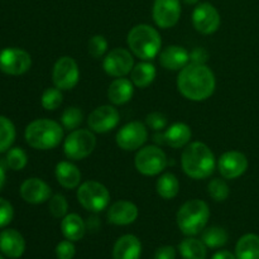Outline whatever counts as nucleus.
<instances>
[{"label": "nucleus", "instance_id": "nucleus-46", "mask_svg": "<svg viewBox=\"0 0 259 259\" xmlns=\"http://www.w3.org/2000/svg\"><path fill=\"white\" fill-rule=\"evenodd\" d=\"M0 259H4V258H3V255H2V254H0Z\"/></svg>", "mask_w": 259, "mask_h": 259}, {"label": "nucleus", "instance_id": "nucleus-39", "mask_svg": "<svg viewBox=\"0 0 259 259\" xmlns=\"http://www.w3.org/2000/svg\"><path fill=\"white\" fill-rule=\"evenodd\" d=\"M14 218V209L8 200L0 197V228H4L12 223Z\"/></svg>", "mask_w": 259, "mask_h": 259}, {"label": "nucleus", "instance_id": "nucleus-4", "mask_svg": "<svg viewBox=\"0 0 259 259\" xmlns=\"http://www.w3.org/2000/svg\"><path fill=\"white\" fill-rule=\"evenodd\" d=\"M24 137L32 148L48 151L60 146L63 139V126L51 119H37L28 124Z\"/></svg>", "mask_w": 259, "mask_h": 259}, {"label": "nucleus", "instance_id": "nucleus-26", "mask_svg": "<svg viewBox=\"0 0 259 259\" xmlns=\"http://www.w3.org/2000/svg\"><path fill=\"white\" fill-rule=\"evenodd\" d=\"M157 76L156 66L149 61H142V62L134 65L131 72V80L134 86L139 89H146L151 85Z\"/></svg>", "mask_w": 259, "mask_h": 259}, {"label": "nucleus", "instance_id": "nucleus-21", "mask_svg": "<svg viewBox=\"0 0 259 259\" xmlns=\"http://www.w3.org/2000/svg\"><path fill=\"white\" fill-rule=\"evenodd\" d=\"M0 250L7 257L17 259L25 252V240L15 229H5L0 233Z\"/></svg>", "mask_w": 259, "mask_h": 259}, {"label": "nucleus", "instance_id": "nucleus-20", "mask_svg": "<svg viewBox=\"0 0 259 259\" xmlns=\"http://www.w3.org/2000/svg\"><path fill=\"white\" fill-rule=\"evenodd\" d=\"M159 63L163 68L169 71H181L190 63V52L182 46H168L163 48L158 55Z\"/></svg>", "mask_w": 259, "mask_h": 259}, {"label": "nucleus", "instance_id": "nucleus-11", "mask_svg": "<svg viewBox=\"0 0 259 259\" xmlns=\"http://www.w3.org/2000/svg\"><path fill=\"white\" fill-rule=\"evenodd\" d=\"M148 139V128L141 121H131L118 131L116 144L124 151H137L144 146Z\"/></svg>", "mask_w": 259, "mask_h": 259}, {"label": "nucleus", "instance_id": "nucleus-9", "mask_svg": "<svg viewBox=\"0 0 259 259\" xmlns=\"http://www.w3.org/2000/svg\"><path fill=\"white\" fill-rule=\"evenodd\" d=\"M80 80L77 62L70 56H63L56 61L52 71V81L62 91L72 90Z\"/></svg>", "mask_w": 259, "mask_h": 259}, {"label": "nucleus", "instance_id": "nucleus-17", "mask_svg": "<svg viewBox=\"0 0 259 259\" xmlns=\"http://www.w3.org/2000/svg\"><path fill=\"white\" fill-rule=\"evenodd\" d=\"M20 196L28 204L39 205L51 199L52 190L50 185L38 177L27 179L20 185Z\"/></svg>", "mask_w": 259, "mask_h": 259}, {"label": "nucleus", "instance_id": "nucleus-27", "mask_svg": "<svg viewBox=\"0 0 259 259\" xmlns=\"http://www.w3.org/2000/svg\"><path fill=\"white\" fill-rule=\"evenodd\" d=\"M237 259H259V237L257 234H245L235 245Z\"/></svg>", "mask_w": 259, "mask_h": 259}, {"label": "nucleus", "instance_id": "nucleus-14", "mask_svg": "<svg viewBox=\"0 0 259 259\" xmlns=\"http://www.w3.org/2000/svg\"><path fill=\"white\" fill-rule=\"evenodd\" d=\"M120 121V114L113 105H101L94 109L88 118V124L94 133H108L116 128Z\"/></svg>", "mask_w": 259, "mask_h": 259}, {"label": "nucleus", "instance_id": "nucleus-2", "mask_svg": "<svg viewBox=\"0 0 259 259\" xmlns=\"http://www.w3.org/2000/svg\"><path fill=\"white\" fill-rule=\"evenodd\" d=\"M181 166L189 177L204 180L214 174L217 159L209 146L201 142H192L182 152Z\"/></svg>", "mask_w": 259, "mask_h": 259}, {"label": "nucleus", "instance_id": "nucleus-34", "mask_svg": "<svg viewBox=\"0 0 259 259\" xmlns=\"http://www.w3.org/2000/svg\"><path fill=\"white\" fill-rule=\"evenodd\" d=\"M207 194L214 201L223 202L229 197L230 189L224 180L214 179L207 185Z\"/></svg>", "mask_w": 259, "mask_h": 259}, {"label": "nucleus", "instance_id": "nucleus-32", "mask_svg": "<svg viewBox=\"0 0 259 259\" xmlns=\"http://www.w3.org/2000/svg\"><path fill=\"white\" fill-rule=\"evenodd\" d=\"M82 111L80 110V108H76V106H70V108L65 109V111L61 115V125L63 126V129H67L70 132L77 129L82 123Z\"/></svg>", "mask_w": 259, "mask_h": 259}, {"label": "nucleus", "instance_id": "nucleus-31", "mask_svg": "<svg viewBox=\"0 0 259 259\" xmlns=\"http://www.w3.org/2000/svg\"><path fill=\"white\" fill-rule=\"evenodd\" d=\"M15 126L10 119L0 115V153L7 152L12 148L15 141Z\"/></svg>", "mask_w": 259, "mask_h": 259}, {"label": "nucleus", "instance_id": "nucleus-30", "mask_svg": "<svg viewBox=\"0 0 259 259\" xmlns=\"http://www.w3.org/2000/svg\"><path fill=\"white\" fill-rule=\"evenodd\" d=\"M201 240L207 248L217 249L224 247L229 240L228 232L222 227H210L202 230Z\"/></svg>", "mask_w": 259, "mask_h": 259}, {"label": "nucleus", "instance_id": "nucleus-7", "mask_svg": "<svg viewBox=\"0 0 259 259\" xmlns=\"http://www.w3.org/2000/svg\"><path fill=\"white\" fill-rule=\"evenodd\" d=\"M95 147L96 137L91 129H75L66 137L63 152L68 159L81 161L90 156Z\"/></svg>", "mask_w": 259, "mask_h": 259}, {"label": "nucleus", "instance_id": "nucleus-36", "mask_svg": "<svg viewBox=\"0 0 259 259\" xmlns=\"http://www.w3.org/2000/svg\"><path fill=\"white\" fill-rule=\"evenodd\" d=\"M48 209H50V212L56 219H63L67 215L68 202L63 195L56 194L53 196H51Z\"/></svg>", "mask_w": 259, "mask_h": 259}, {"label": "nucleus", "instance_id": "nucleus-37", "mask_svg": "<svg viewBox=\"0 0 259 259\" xmlns=\"http://www.w3.org/2000/svg\"><path fill=\"white\" fill-rule=\"evenodd\" d=\"M88 50L90 56L94 58H100L108 52V40L104 35L95 34L90 38L88 45Z\"/></svg>", "mask_w": 259, "mask_h": 259}, {"label": "nucleus", "instance_id": "nucleus-41", "mask_svg": "<svg viewBox=\"0 0 259 259\" xmlns=\"http://www.w3.org/2000/svg\"><path fill=\"white\" fill-rule=\"evenodd\" d=\"M209 60V52L202 47H196L190 52V62L199 63V65H206Z\"/></svg>", "mask_w": 259, "mask_h": 259}, {"label": "nucleus", "instance_id": "nucleus-22", "mask_svg": "<svg viewBox=\"0 0 259 259\" xmlns=\"http://www.w3.org/2000/svg\"><path fill=\"white\" fill-rule=\"evenodd\" d=\"M142 243L136 235L125 234L119 238L113 248V259H141Z\"/></svg>", "mask_w": 259, "mask_h": 259}, {"label": "nucleus", "instance_id": "nucleus-35", "mask_svg": "<svg viewBox=\"0 0 259 259\" xmlns=\"http://www.w3.org/2000/svg\"><path fill=\"white\" fill-rule=\"evenodd\" d=\"M7 166L9 167L13 171H20V169L24 168L28 163V157L27 153L23 151L19 147H14V148H10L7 153Z\"/></svg>", "mask_w": 259, "mask_h": 259}, {"label": "nucleus", "instance_id": "nucleus-29", "mask_svg": "<svg viewBox=\"0 0 259 259\" xmlns=\"http://www.w3.org/2000/svg\"><path fill=\"white\" fill-rule=\"evenodd\" d=\"M157 194L162 197V199L171 200L179 195L180 191V181L174 174L171 172H166V174L161 175L159 179L157 180L156 185Z\"/></svg>", "mask_w": 259, "mask_h": 259}, {"label": "nucleus", "instance_id": "nucleus-6", "mask_svg": "<svg viewBox=\"0 0 259 259\" xmlns=\"http://www.w3.org/2000/svg\"><path fill=\"white\" fill-rule=\"evenodd\" d=\"M77 201L88 211L98 214L110 204V192L98 181H86L77 187Z\"/></svg>", "mask_w": 259, "mask_h": 259}, {"label": "nucleus", "instance_id": "nucleus-45", "mask_svg": "<svg viewBox=\"0 0 259 259\" xmlns=\"http://www.w3.org/2000/svg\"><path fill=\"white\" fill-rule=\"evenodd\" d=\"M182 2L187 5H194V4H197V3H199V0H182Z\"/></svg>", "mask_w": 259, "mask_h": 259}, {"label": "nucleus", "instance_id": "nucleus-13", "mask_svg": "<svg viewBox=\"0 0 259 259\" xmlns=\"http://www.w3.org/2000/svg\"><path fill=\"white\" fill-rule=\"evenodd\" d=\"M133 67V55L125 48H114L106 53L103 61L104 71L113 77H125L132 72Z\"/></svg>", "mask_w": 259, "mask_h": 259}, {"label": "nucleus", "instance_id": "nucleus-16", "mask_svg": "<svg viewBox=\"0 0 259 259\" xmlns=\"http://www.w3.org/2000/svg\"><path fill=\"white\" fill-rule=\"evenodd\" d=\"M218 168L225 180L238 179L248 169V158L242 152L228 151L220 156Z\"/></svg>", "mask_w": 259, "mask_h": 259}, {"label": "nucleus", "instance_id": "nucleus-18", "mask_svg": "<svg viewBox=\"0 0 259 259\" xmlns=\"http://www.w3.org/2000/svg\"><path fill=\"white\" fill-rule=\"evenodd\" d=\"M191 137V128L186 123H175L168 126L164 133L154 134V141L172 148H182L190 143Z\"/></svg>", "mask_w": 259, "mask_h": 259}, {"label": "nucleus", "instance_id": "nucleus-42", "mask_svg": "<svg viewBox=\"0 0 259 259\" xmlns=\"http://www.w3.org/2000/svg\"><path fill=\"white\" fill-rule=\"evenodd\" d=\"M154 259H176V249L171 245L159 247L154 253Z\"/></svg>", "mask_w": 259, "mask_h": 259}, {"label": "nucleus", "instance_id": "nucleus-5", "mask_svg": "<svg viewBox=\"0 0 259 259\" xmlns=\"http://www.w3.org/2000/svg\"><path fill=\"white\" fill-rule=\"evenodd\" d=\"M210 219L209 205L199 199L189 200L177 211L176 222L182 234L194 237L206 228Z\"/></svg>", "mask_w": 259, "mask_h": 259}, {"label": "nucleus", "instance_id": "nucleus-3", "mask_svg": "<svg viewBox=\"0 0 259 259\" xmlns=\"http://www.w3.org/2000/svg\"><path fill=\"white\" fill-rule=\"evenodd\" d=\"M131 52L142 61H151L159 55L162 39L158 30L149 24H138L131 29L126 37Z\"/></svg>", "mask_w": 259, "mask_h": 259}, {"label": "nucleus", "instance_id": "nucleus-12", "mask_svg": "<svg viewBox=\"0 0 259 259\" xmlns=\"http://www.w3.org/2000/svg\"><path fill=\"white\" fill-rule=\"evenodd\" d=\"M192 24L201 34H212L217 32L222 23L219 12L210 3H200L192 12Z\"/></svg>", "mask_w": 259, "mask_h": 259}, {"label": "nucleus", "instance_id": "nucleus-25", "mask_svg": "<svg viewBox=\"0 0 259 259\" xmlns=\"http://www.w3.org/2000/svg\"><path fill=\"white\" fill-rule=\"evenodd\" d=\"M86 223L78 214H67L61 222V232L63 237L71 242H78L86 233Z\"/></svg>", "mask_w": 259, "mask_h": 259}, {"label": "nucleus", "instance_id": "nucleus-19", "mask_svg": "<svg viewBox=\"0 0 259 259\" xmlns=\"http://www.w3.org/2000/svg\"><path fill=\"white\" fill-rule=\"evenodd\" d=\"M139 210L136 204L126 200H120L110 205L108 209V220L114 225H131L137 220Z\"/></svg>", "mask_w": 259, "mask_h": 259}, {"label": "nucleus", "instance_id": "nucleus-15", "mask_svg": "<svg viewBox=\"0 0 259 259\" xmlns=\"http://www.w3.org/2000/svg\"><path fill=\"white\" fill-rule=\"evenodd\" d=\"M152 15L157 27L168 29L179 23L181 17L180 0H154Z\"/></svg>", "mask_w": 259, "mask_h": 259}, {"label": "nucleus", "instance_id": "nucleus-43", "mask_svg": "<svg viewBox=\"0 0 259 259\" xmlns=\"http://www.w3.org/2000/svg\"><path fill=\"white\" fill-rule=\"evenodd\" d=\"M211 259H237V255L230 253L229 250H219L212 255Z\"/></svg>", "mask_w": 259, "mask_h": 259}, {"label": "nucleus", "instance_id": "nucleus-40", "mask_svg": "<svg viewBox=\"0 0 259 259\" xmlns=\"http://www.w3.org/2000/svg\"><path fill=\"white\" fill-rule=\"evenodd\" d=\"M76 254V248L71 240H62L56 247V257L57 259H73Z\"/></svg>", "mask_w": 259, "mask_h": 259}, {"label": "nucleus", "instance_id": "nucleus-1", "mask_svg": "<svg viewBox=\"0 0 259 259\" xmlns=\"http://www.w3.org/2000/svg\"><path fill=\"white\" fill-rule=\"evenodd\" d=\"M217 78L206 65L191 63L185 66L177 76V89L191 101H204L214 94Z\"/></svg>", "mask_w": 259, "mask_h": 259}, {"label": "nucleus", "instance_id": "nucleus-33", "mask_svg": "<svg viewBox=\"0 0 259 259\" xmlns=\"http://www.w3.org/2000/svg\"><path fill=\"white\" fill-rule=\"evenodd\" d=\"M62 100V90H60V89L55 86V88H48L43 91L42 98H40V104H42V106L46 110L53 111L60 108Z\"/></svg>", "mask_w": 259, "mask_h": 259}, {"label": "nucleus", "instance_id": "nucleus-24", "mask_svg": "<svg viewBox=\"0 0 259 259\" xmlns=\"http://www.w3.org/2000/svg\"><path fill=\"white\" fill-rule=\"evenodd\" d=\"M56 180L63 189L72 190L80 186L81 172L77 166L68 161H61L56 164Z\"/></svg>", "mask_w": 259, "mask_h": 259}, {"label": "nucleus", "instance_id": "nucleus-28", "mask_svg": "<svg viewBox=\"0 0 259 259\" xmlns=\"http://www.w3.org/2000/svg\"><path fill=\"white\" fill-rule=\"evenodd\" d=\"M180 254L184 259H206L207 247L204 242L196 238L189 237L179 245Z\"/></svg>", "mask_w": 259, "mask_h": 259}, {"label": "nucleus", "instance_id": "nucleus-44", "mask_svg": "<svg viewBox=\"0 0 259 259\" xmlns=\"http://www.w3.org/2000/svg\"><path fill=\"white\" fill-rule=\"evenodd\" d=\"M5 180H7V175H5V169L4 167L0 164V191H2V189L4 187L5 185Z\"/></svg>", "mask_w": 259, "mask_h": 259}, {"label": "nucleus", "instance_id": "nucleus-8", "mask_svg": "<svg viewBox=\"0 0 259 259\" xmlns=\"http://www.w3.org/2000/svg\"><path fill=\"white\" fill-rule=\"evenodd\" d=\"M167 163L166 153L157 146L142 147L134 158L137 171L143 176H157L162 174Z\"/></svg>", "mask_w": 259, "mask_h": 259}, {"label": "nucleus", "instance_id": "nucleus-38", "mask_svg": "<svg viewBox=\"0 0 259 259\" xmlns=\"http://www.w3.org/2000/svg\"><path fill=\"white\" fill-rule=\"evenodd\" d=\"M146 124L148 128H151L154 132H162L163 129L167 128L168 125V119L164 115L163 113H158V111H154L147 115L146 118Z\"/></svg>", "mask_w": 259, "mask_h": 259}, {"label": "nucleus", "instance_id": "nucleus-10", "mask_svg": "<svg viewBox=\"0 0 259 259\" xmlns=\"http://www.w3.org/2000/svg\"><path fill=\"white\" fill-rule=\"evenodd\" d=\"M32 57L27 51L17 47L5 48L0 52V70L12 76H19L29 71Z\"/></svg>", "mask_w": 259, "mask_h": 259}, {"label": "nucleus", "instance_id": "nucleus-23", "mask_svg": "<svg viewBox=\"0 0 259 259\" xmlns=\"http://www.w3.org/2000/svg\"><path fill=\"white\" fill-rule=\"evenodd\" d=\"M134 95V83L125 77H116L109 85L108 98L114 105H124L129 103Z\"/></svg>", "mask_w": 259, "mask_h": 259}]
</instances>
